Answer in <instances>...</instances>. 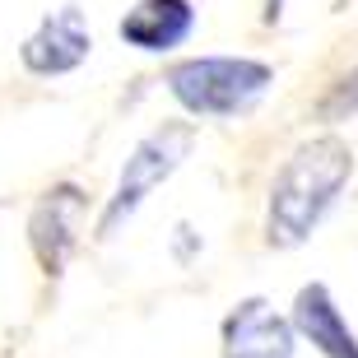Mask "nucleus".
I'll use <instances>...</instances> for the list:
<instances>
[{
	"label": "nucleus",
	"instance_id": "2",
	"mask_svg": "<svg viewBox=\"0 0 358 358\" xmlns=\"http://www.w3.org/2000/svg\"><path fill=\"white\" fill-rule=\"evenodd\" d=\"M275 70L252 56H191L168 70V89L191 117H238L266 98Z\"/></svg>",
	"mask_w": 358,
	"mask_h": 358
},
{
	"label": "nucleus",
	"instance_id": "5",
	"mask_svg": "<svg viewBox=\"0 0 358 358\" xmlns=\"http://www.w3.org/2000/svg\"><path fill=\"white\" fill-rule=\"evenodd\" d=\"M289 326H293V335H303L321 358H358V335L349 331V321L340 317V307H335L326 284H303V289H298Z\"/></svg>",
	"mask_w": 358,
	"mask_h": 358
},
{
	"label": "nucleus",
	"instance_id": "6",
	"mask_svg": "<svg viewBox=\"0 0 358 358\" xmlns=\"http://www.w3.org/2000/svg\"><path fill=\"white\" fill-rule=\"evenodd\" d=\"M89 47H93V38L84 28V14L75 5H66L24 42V66L33 75H66V70H75L89 56Z\"/></svg>",
	"mask_w": 358,
	"mask_h": 358
},
{
	"label": "nucleus",
	"instance_id": "8",
	"mask_svg": "<svg viewBox=\"0 0 358 358\" xmlns=\"http://www.w3.org/2000/svg\"><path fill=\"white\" fill-rule=\"evenodd\" d=\"M80 219H84V196L75 186L47 191V200L33 214V247H38L42 266L52 270V275L66 266L70 247H75V233H80Z\"/></svg>",
	"mask_w": 358,
	"mask_h": 358
},
{
	"label": "nucleus",
	"instance_id": "1",
	"mask_svg": "<svg viewBox=\"0 0 358 358\" xmlns=\"http://www.w3.org/2000/svg\"><path fill=\"white\" fill-rule=\"evenodd\" d=\"M349 177H354V149L340 135H317L298 145L270 186L266 238L275 247H303Z\"/></svg>",
	"mask_w": 358,
	"mask_h": 358
},
{
	"label": "nucleus",
	"instance_id": "3",
	"mask_svg": "<svg viewBox=\"0 0 358 358\" xmlns=\"http://www.w3.org/2000/svg\"><path fill=\"white\" fill-rule=\"evenodd\" d=\"M191 140H196V131H191L186 121H168V126H159L154 135H145V140L131 149V159L121 168V182H117V196L107 200L103 219H98V238H112L121 219H131V214L145 205L149 191L159 182H168V177L182 168V159L191 154Z\"/></svg>",
	"mask_w": 358,
	"mask_h": 358
},
{
	"label": "nucleus",
	"instance_id": "9",
	"mask_svg": "<svg viewBox=\"0 0 358 358\" xmlns=\"http://www.w3.org/2000/svg\"><path fill=\"white\" fill-rule=\"evenodd\" d=\"M317 117L321 121H349V117H358V66L349 70L345 80L331 84V93L317 103Z\"/></svg>",
	"mask_w": 358,
	"mask_h": 358
},
{
	"label": "nucleus",
	"instance_id": "4",
	"mask_svg": "<svg viewBox=\"0 0 358 358\" xmlns=\"http://www.w3.org/2000/svg\"><path fill=\"white\" fill-rule=\"evenodd\" d=\"M289 317H279L266 298H242L224 321V358H293Z\"/></svg>",
	"mask_w": 358,
	"mask_h": 358
},
{
	"label": "nucleus",
	"instance_id": "10",
	"mask_svg": "<svg viewBox=\"0 0 358 358\" xmlns=\"http://www.w3.org/2000/svg\"><path fill=\"white\" fill-rule=\"evenodd\" d=\"M284 5H289V0H266V14H261V19H266V24H279Z\"/></svg>",
	"mask_w": 358,
	"mask_h": 358
},
{
	"label": "nucleus",
	"instance_id": "7",
	"mask_svg": "<svg viewBox=\"0 0 358 358\" xmlns=\"http://www.w3.org/2000/svg\"><path fill=\"white\" fill-rule=\"evenodd\" d=\"M196 28V10L191 0H140L126 19H121V38L140 47V52H173L191 38Z\"/></svg>",
	"mask_w": 358,
	"mask_h": 358
}]
</instances>
